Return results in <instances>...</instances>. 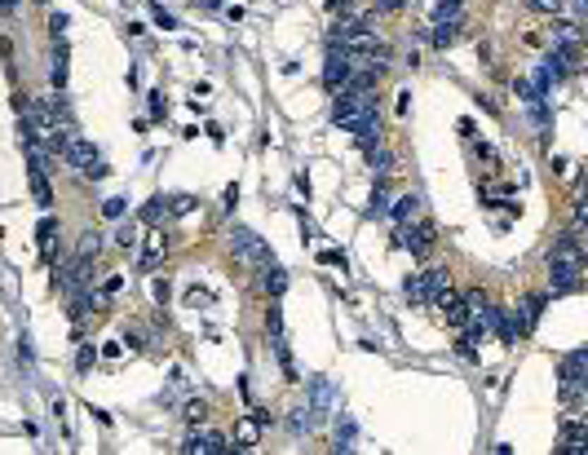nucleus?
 Returning a JSON list of instances; mask_svg holds the SVG:
<instances>
[{
	"label": "nucleus",
	"mask_w": 588,
	"mask_h": 455,
	"mask_svg": "<svg viewBox=\"0 0 588 455\" xmlns=\"http://www.w3.org/2000/svg\"><path fill=\"white\" fill-rule=\"evenodd\" d=\"M460 18H464V0H438L429 13L433 27H460Z\"/></svg>",
	"instance_id": "obj_14"
},
{
	"label": "nucleus",
	"mask_w": 588,
	"mask_h": 455,
	"mask_svg": "<svg viewBox=\"0 0 588 455\" xmlns=\"http://www.w3.org/2000/svg\"><path fill=\"white\" fill-rule=\"evenodd\" d=\"M349 71H354V54H345L341 44H332V40H328V58H323V84H328L332 93H336V89H341V84L349 80Z\"/></svg>",
	"instance_id": "obj_7"
},
{
	"label": "nucleus",
	"mask_w": 588,
	"mask_h": 455,
	"mask_svg": "<svg viewBox=\"0 0 588 455\" xmlns=\"http://www.w3.org/2000/svg\"><path fill=\"white\" fill-rule=\"evenodd\" d=\"M93 363H97V349H93V345H80V353H76V367H80V372H89Z\"/></svg>",
	"instance_id": "obj_34"
},
{
	"label": "nucleus",
	"mask_w": 588,
	"mask_h": 455,
	"mask_svg": "<svg viewBox=\"0 0 588 455\" xmlns=\"http://www.w3.org/2000/svg\"><path fill=\"white\" fill-rule=\"evenodd\" d=\"M257 433H261V425H257V415H244V420H239V425H234V442H239V447H234V451H252V447H257Z\"/></svg>",
	"instance_id": "obj_15"
},
{
	"label": "nucleus",
	"mask_w": 588,
	"mask_h": 455,
	"mask_svg": "<svg viewBox=\"0 0 588 455\" xmlns=\"http://www.w3.org/2000/svg\"><path fill=\"white\" fill-rule=\"evenodd\" d=\"M128 212V199H120V195H111V199H102V217H111V222H120V217Z\"/></svg>",
	"instance_id": "obj_27"
},
{
	"label": "nucleus",
	"mask_w": 588,
	"mask_h": 455,
	"mask_svg": "<svg viewBox=\"0 0 588 455\" xmlns=\"http://www.w3.org/2000/svg\"><path fill=\"white\" fill-rule=\"evenodd\" d=\"M155 301H168V279H155Z\"/></svg>",
	"instance_id": "obj_41"
},
{
	"label": "nucleus",
	"mask_w": 588,
	"mask_h": 455,
	"mask_svg": "<svg viewBox=\"0 0 588 455\" xmlns=\"http://www.w3.org/2000/svg\"><path fill=\"white\" fill-rule=\"evenodd\" d=\"M402 292H407L412 305H429V288H425V274H412L407 283H402Z\"/></svg>",
	"instance_id": "obj_22"
},
{
	"label": "nucleus",
	"mask_w": 588,
	"mask_h": 455,
	"mask_svg": "<svg viewBox=\"0 0 588 455\" xmlns=\"http://www.w3.org/2000/svg\"><path fill=\"white\" fill-rule=\"evenodd\" d=\"M562 455H584L588 451V425H580V420H566L562 425Z\"/></svg>",
	"instance_id": "obj_11"
},
{
	"label": "nucleus",
	"mask_w": 588,
	"mask_h": 455,
	"mask_svg": "<svg viewBox=\"0 0 588 455\" xmlns=\"http://www.w3.org/2000/svg\"><path fill=\"white\" fill-rule=\"evenodd\" d=\"M456 353H460V358H474V353H478V345L469 341V336H460V341H456Z\"/></svg>",
	"instance_id": "obj_37"
},
{
	"label": "nucleus",
	"mask_w": 588,
	"mask_h": 455,
	"mask_svg": "<svg viewBox=\"0 0 588 455\" xmlns=\"http://www.w3.org/2000/svg\"><path fill=\"white\" fill-rule=\"evenodd\" d=\"M58 159L71 164V168H80V173H89V177H107V164H102V155H97V146L89 138H80V133H71V138L62 142Z\"/></svg>",
	"instance_id": "obj_4"
},
{
	"label": "nucleus",
	"mask_w": 588,
	"mask_h": 455,
	"mask_svg": "<svg viewBox=\"0 0 588 455\" xmlns=\"http://www.w3.org/2000/svg\"><path fill=\"white\" fill-rule=\"evenodd\" d=\"M181 451L186 455H226L230 442H226V433H217V429H195L186 442H181Z\"/></svg>",
	"instance_id": "obj_8"
},
{
	"label": "nucleus",
	"mask_w": 588,
	"mask_h": 455,
	"mask_svg": "<svg viewBox=\"0 0 588 455\" xmlns=\"http://www.w3.org/2000/svg\"><path fill=\"white\" fill-rule=\"evenodd\" d=\"M306 420H310V429H323L328 420L341 411V389L328 380V376H314L310 384H306Z\"/></svg>",
	"instance_id": "obj_1"
},
{
	"label": "nucleus",
	"mask_w": 588,
	"mask_h": 455,
	"mask_svg": "<svg viewBox=\"0 0 588 455\" xmlns=\"http://www.w3.org/2000/svg\"><path fill=\"white\" fill-rule=\"evenodd\" d=\"M349 5H354V0H328V9H332V13H341V9H349Z\"/></svg>",
	"instance_id": "obj_42"
},
{
	"label": "nucleus",
	"mask_w": 588,
	"mask_h": 455,
	"mask_svg": "<svg viewBox=\"0 0 588 455\" xmlns=\"http://www.w3.org/2000/svg\"><path fill=\"white\" fill-rule=\"evenodd\" d=\"M150 23H155V27H164V31H177V27H181V23L173 18V13H168V9H160V5L150 9Z\"/></svg>",
	"instance_id": "obj_32"
},
{
	"label": "nucleus",
	"mask_w": 588,
	"mask_h": 455,
	"mask_svg": "<svg viewBox=\"0 0 588 455\" xmlns=\"http://www.w3.org/2000/svg\"><path fill=\"white\" fill-rule=\"evenodd\" d=\"M548 288L553 296H570L584 288V257H548Z\"/></svg>",
	"instance_id": "obj_5"
},
{
	"label": "nucleus",
	"mask_w": 588,
	"mask_h": 455,
	"mask_svg": "<svg viewBox=\"0 0 588 455\" xmlns=\"http://www.w3.org/2000/svg\"><path fill=\"white\" fill-rule=\"evenodd\" d=\"M265 292H270V296H283V292H288V274H283V269L279 265H265Z\"/></svg>",
	"instance_id": "obj_23"
},
{
	"label": "nucleus",
	"mask_w": 588,
	"mask_h": 455,
	"mask_svg": "<svg viewBox=\"0 0 588 455\" xmlns=\"http://www.w3.org/2000/svg\"><path fill=\"white\" fill-rule=\"evenodd\" d=\"M558 394L566 407H575V402H584L588 394V349H570L562 367H558Z\"/></svg>",
	"instance_id": "obj_2"
},
{
	"label": "nucleus",
	"mask_w": 588,
	"mask_h": 455,
	"mask_svg": "<svg viewBox=\"0 0 588 455\" xmlns=\"http://www.w3.org/2000/svg\"><path fill=\"white\" fill-rule=\"evenodd\" d=\"M115 243H120L124 252H128V248H138V226H120V230H115Z\"/></svg>",
	"instance_id": "obj_33"
},
{
	"label": "nucleus",
	"mask_w": 588,
	"mask_h": 455,
	"mask_svg": "<svg viewBox=\"0 0 588 455\" xmlns=\"http://www.w3.org/2000/svg\"><path fill=\"white\" fill-rule=\"evenodd\" d=\"M318 261H323V265H341V269H345V252H318Z\"/></svg>",
	"instance_id": "obj_38"
},
{
	"label": "nucleus",
	"mask_w": 588,
	"mask_h": 455,
	"mask_svg": "<svg viewBox=\"0 0 588 455\" xmlns=\"http://www.w3.org/2000/svg\"><path fill=\"white\" fill-rule=\"evenodd\" d=\"M544 305H548L544 296H527L522 305L513 310V318H509V323H513V332H517V336H531L535 327H540V314H544Z\"/></svg>",
	"instance_id": "obj_9"
},
{
	"label": "nucleus",
	"mask_w": 588,
	"mask_h": 455,
	"mask_svg": "<svg viewBox=\"0 0 588 455\" xmlns=\"http://www.w3.org/2000/svg\"><path fill=\"white\" fill-rule=\"evenodd\" d=\"M164 217H168V204H164V195H155V199H150V204L138 212V222H142V226H160Z\"/></svg>",
	"instance_id": "obj_21"
},
{
	"label": "nucleus",
	"mask_w": 588,
	"mask_h": 455,
	"mask_svg": "<svg viewBox=\"0 0 588 455\" xmlns=\"http://www.w3.org/2000/svg\"><path fill=\"white\" fill-rule=\"evenodd\" d=\"M548 257H584L580 226H575V230H566V234H558V243H553V252H548Z\"/></svg>",
	"instance_id": "obj_17"
},
{
	"label": "nucleus",
	"mask_w": 588,
	"mask_h": 455,
	"mask_svg": "<svg viewBox=\"0 0 588 455\" xmlns=\"http://www.w3.org/2000/svg\"><path fill=\"white\" fill-rule=\"evenodd\" d=\"M230 257L248 265V269H265V265H275V252L265 248V239L257 230H248V226H234L230 230Z\"/></svg>",
	"instance_id": "obj_3"
},
{
	"label": "nucleus",
	"mask_w": 588,
	"mask_h": 455,
	"mask_svg": "<svg viewBox=\"0 0 588 455\" xmlns=\"http://www.w3.org/2000/svg\"><path fill=\"white\" fill-rule=\"evenodd\" d=\"M31 195H36L40 208H54V186H49L44 168H31Z\"/></svg>",
	"instance_id": "obj_19"
},
{
	"label": "nucleus",
	"mask_w": 588,
	"mask_h": 455,
	"mask_svg": "<svg viewBox=\"0 0 588 455\" xmlns=\"http://www.w3.org/2000/svg\"><path fill=\"white\" fill-rule=\"evenodd\" d=\"M420 274H425V288H429V305H433V301H438L447 288H451V283H447V269L443 265H433V269H420Z\"/></svg>",
	"instance_id": "obj_20"
},
{
	"label": "nucleus",
	"mask_w": 588,
	"mask_h": 455,
	"mask_svg": "<svg viewBox=\"0 0 588 455\" xmlns=\"http://www.w3.org/2000/svg\"><path fill=\"white\" fill-rule=\"evenodd\" d=\"M97 252H102V234H97V230H84L80 234V257H97Z\"/></svg>",
	"instance_id": "obj_26"
},
{
	"label": "nucleus",
	"mask_w": 588,
	"mask_h": 455,
	"mask_svg": "<svg viewBox=\"0 0 588 455\" xmlns=\"http://www.w3.org/2000/svg\"><path fill=\"white\" fill-rule=\"evenodd\" d=\"M208 301H212V296H208V292H199V288L186 292V305H208Z\"/></svg>",
	"instance_id": "obj_39"
},
{
	"label": "nucleus",
	"mask_w": 588,
	"mask_h": 455,
	"mask_svg": "<svg viewBox=\"0 0 588 455\" xmlns=\"http://www.w3.org/2000/svg\"><path fill=\"white\" fill-rule=\"evenodd\" d=\"M89 279H93V257H76V261L66 265V269H62V274H58L54 283H58L62 292H80Z\"/></svg>",
	"instance_id": "obj_10"
},
{
	"label": "nucleus",
	"mask_w": 588,
	"mask_h": 455,
	"mask_svg": "<svg viewBox=\"0 0 588 455\" xmlns=\"http://www.w3.org/2000/svg\"><path fill=\"white\" fill-rule=\"evenodd\" d=\"M54 234H58V222H54V217H44L40 230H36V239H40V248H44V257H49V243H54Z\"/></svg>",
	"instance_id": "obj_28"
},
{
	"label": "nucleus",
	"mask_w": 588,
	"mask_h": 455,
	"mask_svg": "<svg viewBox=\"0 0 588 455\" xmlns=\"http://www.w3.org/2000/svg\"><path fill=\"white\" fill-rule=\"evenodd\" d=\"M336 451H354V420L349 415L336 420Z\"/></svg>",
	"instance_id": "obj_24"
},
{
	"label": "nucleus",
	"mask_w": 588,
	"mask_h": 455,
	"mask_svg": "<svg viewBox=\"0 0 588 455\" xmlns=\"http://www.w3.org/2000/svg\"><path fill=\"white\" fill-rule=\"evenodd\" d=\"M464 305H469V310H486V305H491V301H486V292H478V288H474V292L464 296Z\"/></svg>",
	"instance_id": "obj_35"
},
{
	"label": "nucleus",
	"mask_w": 588,
	"mask_h": 455,
	"mask_svg": "<svg viewBox=\"0 0 588 455\" xmlns=\"http://www.w3.org/2000/svg\"><path fill=\"white\" fill-rule=\"evenodd\" d=\"M120 288H124V279H120V274H115V279H107V283H102V296H115V292H120Z\"/></svg>",
	"instance_id": "obj_40"
},
{
	"label": "nucleus",
	"mask_w": 588,
	"mask_h": 455,
	"mask_svg": "<svg viewBox=\"0 0 588 455\" xmlns=\"http://www.w3.org/2000/svg\"><path fill=\"white\" fill-rule=\"evenodd\" d=\"M186 420H191V425H204V420H208V402L191 398V402H186Z\"/></svg>",
	"instance_id": "obj_31"
},
{
	"label": "nucleus",
	"mask_w": 588,
	"mask_h": 455,
	"mask_svg": "<svg viewBox=\"0 0 588 455\" xmlns=\"http://www.w3.org/2000/svg\"><path fill=\"white\" fill-rule=\"evenodd\" d=\"M398 243L402 248H412V257H425V252L438 243V226L433 222H398Z\"/></svg>",
	"instance_id": "obj_6"
},
{
	"label": "nucleus",
	"mask_w": 588,
	"mask_h": 455,
	"mask_svg": "<svg viewBox=\"0 0 588 455\" xmlns=\"http://www.w3.org/2000/svg\"><path fill=\"white\" fill-rule=\"evenodd\" d=\"M66 71H71V54H66V44H58L54 49V66H49V80H54L58 93L66 89Z\"/></svg>",
	"instance_id": "obj_16"
},
{
	"label": "nucleus",
	"mask_w": 588,
	"mask_h": 455,
	"mask_svg": "<svg viewBox=\"0 0 588 455\" xmlns=\"http://www.w3.org/2000/svg\"><path fill=\"white\" fill-rule=\"evenodd\" d=\"M420 208H425V199H420L416 190L412 195H402L398 204H390V212H394V222H412V217H420Z\"/></svg>",
	"instance_id": "obj_18"
},
{
	"label": "nucleus",
	"mask_w": 588,
	"mask_h": 455,
	"mask_svg": "<svg viewBox=\"0 0 588 455\" xmlns=\"http://www.w3.org/2000/svg\"><path fill=\"white\" fill-rule=\"evenodd\" d=\"M164 204H168V212H173V217H186L195 208V199L191 195H173V199H164Z\"/></svg>",
	"instance_id": "obj_30"
},
{
	"label": "nucleus",
	"mask_w": 588,
	"mask_h": 455,
	"mask_svg": "<svg viewBox=\"0 0 588 455\" xmlns=\"http://www.w3.org/2000/svg\"><path fill=\"white\" fill-rule=\"evenodd\" d=\"M433 305L443 310V318H447L451 327H464V318H469V305H464V296H456V292L447 288V292H443L438 301H433Z\"/></svg>",
	"instance_id": "obj_13"
},
{
	"label": "nucleus",
	"mask_w": 588,
	"mask_h": 455,
	"mask_svg": "<svg viewBox=\"0 0 588 455\" xmlns=\"http://www.w3.org/2000/svg\"><path fill=\"white\" fill-rule=\"evenodd\" d=\"M18 9V0H0V13H13Z\"/></svg>",
	"instance_id": "obj_43"
},
{
	"label": "nucleus",
	"mask_w": 588,
	"mask_h": 455,
	"mask_svg": "<svg viewBox=\"0 0 588 455\" xmlns=\"http://www.w3.org/2000/svg\"><path fill=\"white\" fill-rule=\"evenodd\" d=\"M367 168H372L376 177H385V173H390V168H394V164H390V150H380V142H376L372 150H367Z\"/></svg>",
	"instance_id": "obj_25"
},
{
	"label": "nucleus",
	"mask_w": 588,
	"mask_h": 455,
	"mask_svg": "<svg viewBox=\"0 0 588 455\" xmlns=\"http://www.w3.org/2000/svg\"><path fill=\"white\" fill-rule=\"evenodd\" d=\"M66 23H71V18H66V13H49V31H54V40H58L62 31H66Z\"/></svg>",
	"instance_id": "obj_36"
},
{
	"label": "nucleus",
	"mask_w": 588,
	"mask_h": 455,
	"mask_svg": "<svg viewBox=\"0 0 588 455\" xmlns=\"http://www.w3.org/2000/svg\"><path fill=\"white\" fill-rule=\"evenodd\" d=\"M164 252H168V239H164V230H150V239H146V252H142L138 269H142V274H155V265L164 261Z\"/></svg>",
	"instance_id": "obj_12"
},
{
	"label": "nucleus",
	"mask_w": 588,
	"mask_h": 455,
	"mask_svg": "<svg viewBox=\"0 0 588 455\" xmlns=\"http://www.w3.org/2000/svg\"><path fill=\"white\" fill-rule=\"evenodd\" d=\"M372 212H390V186L385 181H376V190H372V204H367Z\"/></svg>",
	"instance_id": "obj_29"
}]
</instances>
